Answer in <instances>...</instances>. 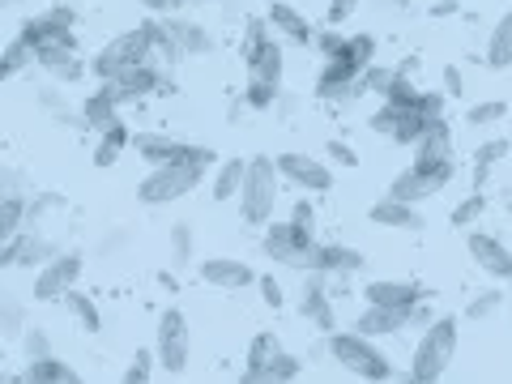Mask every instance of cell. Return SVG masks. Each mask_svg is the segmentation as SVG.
<instances>
[{"label":"cell","mask_w":512,"mask_h":384,"mask_svg":"<svg viewBox=\"0 0 512 384\" xmlns=\"http://www.w3.org/2000/svg\"><path fill=\"white\" fill-rule=\"evenodd\" d=\"M410 325V312H393V308H363V316L355 320V333L363 338H393Z\"/></svg>","instance_id":"cell-24"},{"label":"cell","mask_w":512,"mask_h":384,"mask_svg":"<svg viewBox=\"0 0 512 384\" xmlns=\"http://www.w3.org/2000/svg\"><path fill=\"white\" fill-rule=\"evenodd\" d=\"M312 269L316 274H325V278H350V274H363L367 269V256L359 248H350V244H320Z\"/></svg>","instance_id":"cell-18"},{"label":"cell","mask_w":512,"mask_h":384,"mask_svg":"<svg viewBox=\"0 0 512 384\" xmlns=\"http://www.w3.org/2000/svg\"><path fill=\"white\" fill-rule=\"evenodd\" d=\"M414 111H419L423 120H444V94H440V90H419V99H414Z\"/></svg>","instance_id":"cell-45"},{"label":"cell","mask_w":512,"mask_h":384,"mask_svg":"<svg viewBox=\"0 0 512 384\" xmlns=\"http://www.w3.org/2000/svg\"><path fill=\"white\" fill-rule=\"evenodd\" d=\"M201 163H171V167H150L146 180L137 184V201L150 205V210H158V205H171V201H184L188 192H197L201 180H205Z\"/></svg>","instance_id":"cell-4"},{"label":"cell","mask_w":512,"mask_h":384,"mask_svg":"<svg viewBox=\"0 0 512 384\" xmlns=\"http://www.w3.org/2000/svg\"><path fill=\"white\" fill-rule=\"evenodd\" d=\"M5 384H39V380H35V376H30V372H26V367H22V372H18V376H9Z\"/></svg>","instance_id":"cell-55"},{"label":"cell","mask_w":512,"mask_h":384,"mask_svg":"<svg viewBox=\"0 0 512 384\" xmlns=\"http://www.w3.org/2000/svg\"><path fill=\"white\" fill-rule=\"evenodd\" d=\"M26 231V197H0V244Z\"/></svg>","instance_id":"cell-33"},{"label":"cell","mask_w":512,"mask_h":384,"mask_svg":"<svg viewBox=\"0 0 512 384\" xmlns=\"http://www.w3.org/2000/svg\"><path fill=\"white\" fill-rule=\"evenodd\" d=\"M397 111H402V107L380 103V107L372 111V133H384V137H389V133H393V124H397Z\"/></svg>","instance_id":"cell-49"},{"label":"cell","mask_w":512,"mask_h":384,"mask_svg":"<svg viewBox=\"0 0 512 384\" xmlns=\"http://www.w3.org/2000/svg\"><path fill=\"white\" fill-rule=\"evenodd\" d=\"M35 64L43 73H52L56 82H69V86H77L82 77L90 73L86 69V60L77 56V43H52V47H39L35 52Z\"/></svg>","instance_id":"cell-17"},{"label":"cell","mask_w":512,"mask_h":384,"mask_svg":"<svg viewBox=\"0 0 512 384\" xmlns=\"http://www.w3.org/2000/svg\"><path fill=\"white\" fill-rule=\"evenodd\" d=\"M316 248H320L316 235L291 227V222H278V218L269 222L265 235H261V252L269 256V261H278V265H286V269H303V274L312 269Z\"/></svg>","instance_id":"cell-7"},{"label":"cell","mask_w":512,"mask_h":384,"mask_svg":"<svg viewBox=\"0 0 512 384\" xmlns=\"http://www.w3.org/2000/svg\"><path fill=\"white\" fill-rule=\"evenodd\" d=\"M163 22L171 30L175 47H180V56H210L214 52V35L201 22H192V18H163Z\"/></svg>","instance_id":"cell-23"},{"label":"cell","mask_w":512,"mask_h":384,"mask_svg":"<svg viewBox=\"0 0 512 384\" xmlns=\"http://www.w3.org/2000/svg\"><path fill=\"white\" fill-rule=\"evenodd\" d=\"M150 350H154V363L163 367L167 376H184L188 355H192V333H188V316L180 308H163Z\"/></svg>","instance_id":"cell-6"},{"label":"cell","mask_w":512,"mask_h":384,"mask_svg":"<svg viewBox=\"0 0 512 384\" xmlns=\"http://www.w3.org/2000/svg\"><path fill=\"white\" fill-rule=\"evenodd\" d=\"M483 210H487V197H483V192H470V197L466 201H457L453 205V214H448V222H453V227H474V222L478 218H483Z\"/></svg>","instance_id":"cell-36"},{"label":"cell","mask_w":512,"mask_h":384,"mask_svg":"<svg viewBox=\"0 0 512 384\" xmlns=\"http://www.w3.org/2000/svg\"><path fill=\"white\" fill-rule=\"evenodd\" d=\"M508 141L504 137H491V141H478L474 146V192H483V180H487V171L500 163V158H508Z\"/></svg>","instance_id":"cell-30"},{"label":"cell","mask_w":512,"mask_h":384,"mask_svg":"<svg viewBox=\"0 0 512 384\" xmlns=\"http://www.w3.org/2000/svg\"><path fill=\"white\" fill-rule=\"evenodd\" d=\"M487 69H512V9H504V18L491 26L487 39Z\"/></svg>","instance_id":"cell-27"},{"label":"cell","mask_w":512,"mask_h":384,"mask_svg":"<svg viewBox=\"0 0 512 384\" xmlns=\"http://www.w3.org/2000/svg\"><path fill=\"white\" fill-rule=\"evenodd\" d=\"M244 64H248V82H265V86L282 90L286 52H282V43H278V39H265V43L252 52V56H244Z\"/></svg>","instance_id":"cell-19"},{"label":"cell","mask_w":512,"mask_h":384,"mask_svg":"<svg viewBox=\"0 0 512 384\" xmlns=\"http://www.w3.org/2000/svg\"><path fill=\"white\" fill-rule=\"evenodd\" d=\"M256 286H261V299H265V308H282L286 303V295H282V282L274 278V274H256Z\"/></svg>","instance_id":"cell-48"},{"label":"cell","mask_w":512,"mask_h":384,"mask_svg":"<svg viewBox=\"0 0 512 384\" xmlns=\"http://www.w3.org/2000/svg\"><path fill=\"white\" fill-rule=\"evenodd\" d=\"M197 274L205 286H218V291H244L256 282V269L239 256H205V261H197Z\"/></svg>","instance_id":"cell-15"},{"label":"cell","mask_w":512,"mask_h":384,"mask_svg":"<svg viewBox=\"0 0 512 384\" xmlns=\"http://www.w3.org/2000/svg\"><path fill=\"white\" fill-rule=\"evenodd\" d=\"M282 350V342H278V333L274 329H261L256 338L248 342V359H244V367H261V363H269Z\"/></svg>","instance_id":"cell-35"},{"label":"cell","mask_w":512,"mask_h":384,"mask_svg":"<svg viewBox=\"0 0 512 384\" xmlns=\"http://www.w3.org/2000/svg\"><path fill=\"white\" fill-rule=\"evenodd\" d=\"M312 47H316V56L320 60H333L346 47V35L338 26H325V30H316V39H312Z\"/></svg>","instance_id":"cell-41"},{"label":"cell","mask_w":512,"mask_h":384,"mask_svg":"<svg viewBox=\"0 0 512 384\" xmlns=\"http://www.w3.org/2000/svg\"><path fill=\"white\" fill-rule=\"evenodd\" d=\"M77 13L73 5H52L35 13V18H26L18 35L30 43V52H39V47H52V43H77Z\"/></svg>","instance_id":"cell-9"},{"label":"cell","mask_w":512,"mask_h":384,"mask_svg":"<svg viewBox=\"0 0 512 384\" xmlns=\"http://www.w3.org/2000/svg\"><path fill=\"white\" fill-rule=\"evenodd\" d=\"M26 329V308L13 295H0V338H22Z\"/></svg>","instance_id":"cell-34"},{"label":"cell","mask_w":512,"mask_h":384,"mask_svg":"<svg viewBox=\"0 0 512 384\" xmlns=\"http://www.w3.org/2000/svg\"><path fill=\"white\" fill-rule=\"evenodd\" d=\"M265 22H269V30H274V39L282 35L291 47H312V39H316V26L303 18L295 5H286V0H269Z\"/></svg>","instance_id":"cell-16"},{"label":"cell","mask_w":512,"mask_h":384,"mask_svg":"<svg viewBox=\"0 0 512 384\" xmlns=\"http://www.w3.org/2000/svg\"><path fill=\"white\" fill-rule=\"evenodd\" d=\"M444 99H461V94H466V82H461V69L457 64H444Z\"/></svg>","instance_id":"cell-51"},{"label":"cell","mask_w":512,"mask_h":384,"mask_svg":"<svg viewBox=\"0 0 512 384\" xmlns=\"http://www.w3.org/2000/svg\"><path fill=\"white\" fill-rule=\"evenodd\" d=\"M384 384H423V380H414V376H402V380H384Z\"/></svg>","instance_id":"cell-57"},{"label":"cell","mask_w":512,"mask_h":384,"mask_svg":"<svg viewBox=\"0 0 512 384\" xmlns=\"http://www.w3.org/2000/svg\"><path fill=\"white\" fill-rule=\"evenodd\" d=\"M197 5H227V0H197Z\"/></svg>","instance_id":"cell-59"},{"label":"cell","mask_w":512,"mask_h":384,"mask_svg":"<svg viewBox=\"0 0 512 384\" xmlns=\"http://www.w3.org/2000/svg\"><path fill=\"white\" fill-rule=\"evenodd\" d=\"M440 184L431 180V175H423L419 167H406V171H397L393 175V184L384 197H393V201H406V205H423L427 197H436Z\"/></svg>","instance_id":"cell-22"},{"label":"cell","mask_w":512,"mask_h":384,"mask_svg":"<svg viewBox=\"0 0 512 384\" xmlns=\"http://www.w3.org/2000/svg\"><path fill=\"white\" fill-rule=\"evenodd\" d=\"M192 248H197V239H192V222H175L171 227V265H188Z\"/></svg>","instance_id":"cell-38"},{"label":"cell","mask_w":512,"mask_h":384,"mask_svg":"<svg viewBox=\"0 0 512 384\" xmlns=\"http://www.w3.org/2000/svg\"><path fill=\"white\" fill-rule=\"evenodd\" d=\"M274 167H278V180L282 184H291L299 192H329L333 188V171L329 163H320V158L312 154H303V150H286L274 158Z\"/></svg>","instance_id":"cell-11"},{"label":"cell","mask_w":512,"mask_h":384,"mask_svg":"<svg viewBox=\"0 0 512 384\" xmlns=\"http://www.w3.org/2000/svg\"><path fill=\"white\" fill-rule=\"evenodd\" d=\"M291 227H299V231H308V235H316V205L308 201V197H299L295 205H291Z\"/></svg>","instance_id":"cell-46"},{"label":"cell","mask_w":512,"mask_h":384,"mask_svg":"<svg viewBox=\"0 0 512 384\" xmlns=\"http://www.w3.org/2000/svg\"><path fill=\"white\" fill-rule=\"evenodd\" d=\"M457 342H461V329H457V316H436L431 325L423 329L419 346L410 355V376L423 380V384H440L448 363L457 359Z\"/></svg>","instance_id":"cell-3"},{"label":"cell","mask_w":512,"mask_h":384,"mask_svg":"<svg viewBox=\"0 0 512 384\" xmlns=\"http://www.w3.org/2000/svg\"><path fill=\"white\" fill-rule=\"evenodd\" d=\"M64 303H69V312H73L77 325H82V333H103V312H99V303H94L90 295H82L73 286V291L64 295Z\"/></svg>","instance_id":"cell-32"},{"label":"cell","mask_w":512,"mask_h":384,"mask_svg":"<svg viewBox=\"0 0 512 384\" xmlns=\"http://www.w3.org/2000/svg\"><path fill=\"white\" fill-rule=\"evenodd\" d=\"M0 197H22V171L0 163Z\"/></svg>","instance_id":"cell-50"},{"label":"cell","mask_w":512,"mask_h":384,"mask_svg":"<svg viewBox=\"0 0 512 384\" xmlns=\"http://www.w3.org/2000/svg\"><path fill=\"white\" fill-rule=\"evenodd\" d=\"M431 13H436V18H444V13H457V5H453V0H444V5H436Z\"/></svg>","instance_id":"cell-56"},{"label":"cell","mask_w":512,"mask_h":384,"mask_svg":"<svg viewBox=\"0 0 512 384\" xmlns=\"http://www.w3.org/2000/svg\"><path fill=\"white\" fill-rule=\"evenodd\" d=\"M146 60H154L150 35H146V26H137V30H124V35L107 39L99 52L86 60V69L99 77V82H111V77H120L124 69H133V64H146Z\"/></svg>","instance_id":"cell-5"},{"label":"cell","mask_w":512,"mask_h":384,"mask_svg":"<svg viewBox=\"0 0 512 384\" xmlns=\"http://www.w3.org/2000/svg\"><path fill=\"white\" fill-rule=\"evenodd\" d=\"M244 171H248V158H222L218 171H214V184H210V197L218 205H227L239 197V184H244Z\"/></svg>","instance_id":"cell-26"},{"label":"cell","mask_w":512,"mask_h":384,"mask_svg":"<svg viewBox=\"0 0 512 384\" xmlns=\"http://www.w3.org/2000/svg\"><path fill=\"white\" fill-rule=\"evenodd\" d=\"M431 124H436V120H423L414 107H402V111H397V124H393L389 141H397V146H419V137L427 133Z\"/></svg>","instance_id":"cell-31"},{"label":"cell","mask_w":512,"mask_h":384,"mask_svg":"<svg viewBox=\"0 0 512 384\" xmlns=\"http://www.w3.org/2000/svg\"><path fill=\"white\" fill-rule=\"evenodd\" d=\"M30 64H35V52H30V43L22 35H13L5 47H0V82H9V77L26 73Z\"/></svg>","instance_id":"cell-29"},{"label":"cell","mask_w":512,"mask_h":384,"mask_svg":"<svg viewBox=\"0 0 512 384\" xmlns=\"http://www.w3.org/2000/svg\"><path fill=\"white\" fill-rule=\"evenodd\" d=\"M133 146V133H128V124H111L99 133V146H94V167H116L120 163V150Z\"/></svg>","instance_id":"cell-28"},{"label":"cell","mask_w":512,"mask_h":384,"mask_svg":"<svg viewBox=\"0 0 512 384\" xmlns=\"http://www.w3.org/2000/svg\"><path fill=\"white\" fill-rule=\"evenodd\" d=\"M13 5H22V0H0V9H13Z\"/></svg>","instance_id":"cell-58"},{"label":"cell","mask_w":512,"mask_h":384,"mask_svg":"<svg viewBox=\"0 0 512 384\" xmlns=\"http://www.w3.org/2000/svg\"><path fill=\"white\" fill-rule=\"evenodd\" d=\"M82 269H86V256L82 252H56L52 261L39 265V274H35V299L39 303L64 299L77 286V278H82Z\"/></svg>","instance_id":"cell-10"},{"label":"cell","mask_w":512,"mask_h":384,"mask_svg":"<svg viewBox=\"0 0 512 384\" xmlns=\"http://www.w3.org/2000/svg\"><path fill=\"white\" fill-rule=\"evenodd\" d=\"M325 150H329V158H338L342 167H359V154H355V146H346V141H338V137H333Z\"/></svg>","instance_id":"cell-52"},{"label":"cell","mask_w":512,"mask_h":384,"mask_svg":"<svg viewBox=\"0 0 512 384\" xmlns=\"http://www.w3.org/2000/svg\"><path fill=\"white\" fill-rule=\"evenodd\" d=\"M137 5H141V9H150L154 18H167V13L175 9V0H137Z\"/></svg>","instance_id":"cell-53"},{"label":"cell","mask_w":512,"mask_h":384,"mask_svg":"<svg viewBox=\"0 0 512 384\" xmlns=\"http://www.w3.org/2000/svg\"><path fill=\"white\" fill-rule=\"evenodd\" d=\"M244 103H248L252 111H269V107H278V90H274V86H265V82H248Z\"/></svg>","instance_id":"cell-44"},{"label":"cell","mask_w":512,"mask_h":384,"mask_svg":"<svg viewBox=\"0 0 512 384\" xmlns=\"http://www.w3.org/2000/svg\"><path fill=\"white\" fill-rule=\"evenodd\" d=\"M504 291H483V295H474L470 303H466V316L470 320H487V316H495V312H500L504 308Z\"/></svg>","instance_id":"cell-40"},{"label":"cell","mask_w":512,"mask_h":384,"mask_svg":"<svg viewBox=\"0 0 512 384\" xmlns=\"http://www.w3.org/2000/svg\"><path fill=\"white\" fill-rule=\"evenodd\" d=\"M133 150L146 167H171V163H201L210 167L214 163V150L210 146H192V141H180L171 133H133Z\"/></svg>","instance_id":"cell-8"},{"label":"cell","mask_w":512,"mask_h":384,"mask_svg":"<svg viewBox=\"0 0 512 384\" xmlns=\"http://www.w3.org/2000/svg\"><path fill=\"white\" fill-rule=\"evenodd\" d=\"M265 39H274V30H269V22H265V18H248V26H244V43H239V56H252Z\"/></svg>","instance_id":"cell-42"},{"label":"cell","mask_w":512,"mask_h":384,"mask_svg":"<svg viewBox=\"0 0 512 384\" xmlns=\"http://www.w3.org/2000/svg\"><path fill=\"white\" fill-rule=\"evenodd\" d=\"M22 355H26V359L56 355V350H52V338H47V329H43V325H26V329H22Z\"/></svg>","instance_id":"cell-39"},{"label":"cell","mask_w":512,"mask_h":384,"mask_svg":"<svg viewBox=\"0 0 512 384\" xmlns=\"http://www.w3.org/2000/svg\"><path fill=\"white\" fill-rule=\"evenodd\" d=\"M82 124L94 128V133H103V128L120 124V103L111 99L107 86H99L94 94H86V103H82Z\"/></svg>","instance_id":"cell-25"},{"label":"cell","mask_w":512,"mask_h":384,"mask_svg":"<svg viewBox=\"0 0 512 384\" xmlns=\"http://www.w3.org/2000/svg\"><path fill=\"white\" fill-rule=\"evenodd\" d=\"M278 197H282V180H278V167L269 154H256L248 158V171H244V184H239V218L248 227H269L278 210Z\"/></svg>","instance_id":"cell-2"},{"label":"cell","mask_w":512,"mask_h":384,"mask_svg":"<svg viewBox=\"0 0 512 384\" xmlns=\"http://www.w3.org/2000/svg\"><path fill=\"white\" fill-rule=\"evenodd\" d=\"M150 367H154V350H137L133 363L124 367L120 384H146V380H150Z\"/></svg>","instance_id":"cell-43"},{"label":"cell","mask_w":512,"mask_h":384,"mask_svg":"<svg viewBox=\"0 0 512 384\" xmlns=\"http://www.w3.org/2000/svg\"><path fill=\"white\" fill-rule=\"evenodd\" d=\"M466 252L487 278L512 282V248L504 244V239H495L487 231H466Z\"/></svg>","instance_id":"cell-12"},{"label":"cell","mask_w":512,"mask_h":384,"mask_svg":"<svg viewBox=\"0 0 512 384\" xmlns=\"http://www.w3.org/2000/svg\"><path fill=\"white\" fill-rule=\"evenodd\" d=\"M303 372V359L291 355V350H278L269 363L261 367H244V376H239V384H295Z\"/></svg>","instance_id":"cell-21"},{"label":"cell","mask_w":512,"mask_h":384,"mask_svg":"<svg viewBox=\"0 0 512 384\" xmlns=\"http://www.w3.org/2000/svg\"><path fill=\"white\" fill-rule=\"evenodd\" d=\"M508 116V103L504 99H487V103H474L466 111V124L470 128H491V124H500Z\"/></svg>","instance_id":"cell-37"},{"label":"cell","mask_w":512,"mask_h":384,"mask_svg":"<svg viewBox=\"0 0 512 384\" xmlns=\"http://www.w3.org/2000/svg\"><path fill=\"white\" fill-rule=\"evenodd\" d=\"M56 384H86V380H82V376H77V372H73V367H64V372H60V380H56Z\"/></svg>","instance_id":"cell-54"},{"label":"cell","mask_w":512,"mask_h":384,"mask_svg":"<svg viewBox=\"0 0 512 384\" xmlns=\"http://www.w3.org/2000/svg\"><path fill=\"white\" fill-rule=\"evenodd\" d=\"M5 380H9V376H5V372H0V384H5Z\"/></svg>","instance_id":"cell-60"},{"label":"cell","mask_w":512,"mask_h":384,"mask_svg":"<svg viewBox=\"0 0 512 384\" xmlns=\"http://www.w3.org/2000/svg\"><path fill=\"white\" fill-rule=\"evenodd\" d=\"M359 5H363V0H329V5H325V22L342 30V22L355 18V9H359Z\"/></svg>","instance_id":"cell-47"},{"label":"cell","mask_w":512,"mask_h":384,"mask_svg":"<svg viewBox=\"0 0 512 384\" xmlns=\"http://www.w3.org/2000/svg\"><path fill=\"white\" fill-rule=\"evenodd\" d=\"M367 218H372L376 227H384V231H423L427 227L419 205H406V201H393V197H380L372 210H367Z\"/></svg>","instance_id":"cell-20"},{"label":"cell","mask_w":512,"mask_h":384,"mask_svg":"<svg viewBox=\"0 0 512 384\" xmlns=\"http://www.w3.org/2000/svg\"><path fill=\"white\" fill-rule=\"evenodd\" d=\"M325 355L342 367V372L359 376L367 384H384L393 380V359L389 350H380L376 338H363L355 329H333L325 333Z\"/></svg>","instance_id":"cell-1"},{"label":"cell","mask_w":512,"mask_h":384,"mask_svg":"<svg viewBox=\"0 0 512 384\" xmlns=\"http://www.w3.org/2000/svg\"><path fill=\"white\" fill-rule=\"evenodd\" d=\"M363 299L367 308H393V312H410L414 303H423L427 291L419 282H406V278H372L363 286Z\"/></svg>","instance_id":"cell-13"},{"label":"cell","mask_w":512,"mask_h":384,"mask_svg":"<svg viewBox=\"0 0 512 384\" xmlns=\"http://www.w3.org/2000/svg\"><path fill=\"white\" fill-rule=\"evenodd\" d=\"M303 299H299V312H303V320L308 325H316L320 333H333L338 329V312H333V295H329V278L325 274H312L303 278V291H299Z\"/></svg>","instance_id":"cell-14"}]
</instances>
